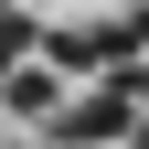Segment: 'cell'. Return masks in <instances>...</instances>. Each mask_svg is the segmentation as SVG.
Listing matches in <instances>:
<instances>
[{
	"mask_svg": "<svg viewBox=\"0 0 149 149\" xmlns=\"http://www.w3.org/2000/svg\"><path fill=\"white\" fill-rule=\"evenodd\" d=\"M0 96H11V117H53V107H64V74H53V64H11Z\"/></svg>",
	"mask_w": 149,
	"mask_h": 149,
	"instance_id": "6da1fadb",
	"label": "cell"
},
{
	"mask_svg": "<svg viewBox=\"0 0 149 149\" xmlns=\"http://www.w3.org/2000/svg\"><path fill=\"white\" fill-rule=\"evenodd\" d=\"M22 53H32V22H22V11H11V0H0V74L22 64Z\"/></svg>",
	"mask_w": 149,
	"mask_h": 149,
	"instance_id": "7a4b0ae2",
	"label": "cell"
},
{
	"mask_svg": "<svg viewBox=\"0 0 149 149\" xmlns=\"http://www.w3.org/2000/svg\"><path fill=\"white\" fill-rule=\"evenodd\" d=\"M128 139H139V149H149V85H139V117H128Z\"/></svg>",
	"mask_w": 149,
	"mask_h": 149,
	"instance_id": "3957f363",
	"label": "cell"
},
{
	"mask_svg": "<svg viewBox=\"0 0 149 149\" xmlns=\"http://www.w3.org/2000/svg\"><path fill=\"white\" fill-rule=\"evenodd\" d=\"M128 32H139V53H149V11H139V22H128Z\"/></svg>",
	"mask_w": 149,
	"mask_h": 149,
	"instance_id": "277c9868",
	"label": "cell"
}]
</instances>
